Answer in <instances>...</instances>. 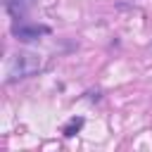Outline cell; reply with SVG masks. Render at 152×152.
Here are the masks:
<instances>
[{
	"mask_svg": "<svg viewBox=\"0 0 152 152\" xmlns=\"http://www.w3.org/2000/svg\"><path fill=\"white\" fill-rule=\"evenodd\" d=\"M81 126H83V119H71V121H69V124L64 126V135H66V138H71V135H76Z\"/></svg>",
	"mask_w": 152,
	"mask_h": 152,
	"instance_id": "4",
	"label": "cell"
},
{
	"mask_svg": "<svg viewBox=\"0 0 152 152\" xmlns=\"http://www.w3.org/2000/svg\"><path fill=\"white\" fill-rule=\"evenodd\" d=\"M31 7H33V0H5V10L14 21H21Z\"/></svg>",
	"mask_w": 152,
	"mask_h": 152,
	"instance_id": "3",
	"label": "cell"
},
{
	"mask_svg": "<svg viewBox=\"0 0 152 152\" xmlns=\"http://www.w3.org/2000/svg\"><path fill=\"white\" fill-rule=\"evenodd\" d=\"M50 33V26H45V24H28V21H14L12 24V36L17 38V40H38L40 36H48Z\"/></svg>",
	"mask_w": 152,
	"mask_h": 152,
	"instance_id": "2",
	"label": "cell"
},
{
	"mask_svg": "<svg viewBox=\"0 0 152 152\" xmlns=\"http://www.w3.org/2000/svg\"><path fill=\"white\" fill-rule=\"evenodd\" d=\"M43 69V57L36 52H17L12 55L10 64H7V83H14L19 78H28L33 74H38Z\"/></svg>",
	"mask_w": 152,
	"mask_h": 152,
	"instance_id": "1",
	"label": "cell"
},
{
	"mask_svg": "<svg viewBox=\"0 0 152 152\" xmlns=\"http://www.w3.org/2000/svg\"><path fill=\"white\" fill-rule=\"evenodd\" d=\"M150 50H152V45H150Z\"/></svg>",
	"mask_w": 152,
	"mask_h": 152,
	"instance_id": "5",
	"label": "cell"
}]
</instances>
